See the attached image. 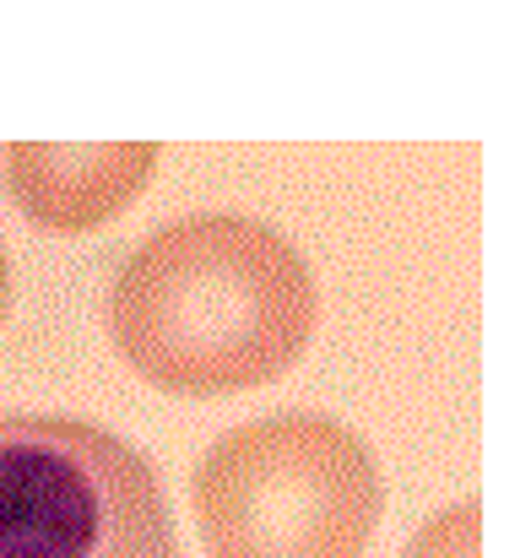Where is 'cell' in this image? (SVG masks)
<instances>
[{
    "label": "cell",
    "mask_w": 531,
    "mask_h": 558,
    "mask_svg": "<svg viewBox=\"0 0 531 558\" xmlns=\"http://www.w3.org/2000/svg\"><path fill=\"white\" fill-rule=\"evenodd\" d=\"M321 293L299 244L239 211L158 228L109 288L114 353L164 396H239L288 374Z\"/></svg>",
    "instance_id": "cell-1"
},
{
    "label": "cell",
    "mask_w": 531,
    "mask_h": 558,
    "mask_svg": "<svg viewBox=\"0 0 531 558\" xmlns=\"http://www.w3.org/2000/svg\"><path fill=\"white\" fill-rule=\"evenodd\" d=\"M206 558H363L385 483L374 450L326 412L228 428L190 477Z\"/></svg>",
    "instance_id": "cell-2"
},
{
    "label": "cell",
    "mask_w": 531,
    "mask_h": 558,
    "mask_svg": "<svg viewBox=\"0 0 531 558\" xmlns=\"http://www.w3.org/2000/svg\"><path fill=\"white\" fill-rule=\"evenodd\" d=\"M401 558H483V505L467 499V505L445 510L401 548Z\"/></svg>",
    "instance_id": "cell-5"
},
{
    "label": "cell",
    "mask_w": 531,
    "mask_h": 558,
    "mask_svg": "<svg viewBox=\"0 0 531 558\" xmlns=\"http://www.w3.org/2000/svg\"><path fill=\"white\" fill-rule=\"evenodd\" d=\"M11 310V260H5V244H0V320Z\"/></svg>",
    "instance_id": "cell-6"
},
{
    "label": "cell",
    "mask_w": 531,
    "mask_h": 558,
    "mask_svg": "<svg viewBox=\"0 0 531 558\" xmlns=\"http://www.w3.org/2000/svg\"><path fill=\"white\" fill-rule=\"evenodd\" d=\"M0 558H179L153 461L82 417H0Z\"/></svg>",
    "instance_id": "cell-3"
},
{
    "label": "cell",
    "mask_w": 531,
    "mask_h": 558,
    "mask_svg": "<svg viewBox=\"0 0 531 558\" xmlns=\"http://www.w3.org/2000/svg\"><path fill=\"white\" fill-rule=\"evenodd\" d=\"M11 206L49 233H87L120 217L153 185L147 142H16L0 153Z\"/></svg>",
    "instance_id": "cell-4"
}]
</instances>
